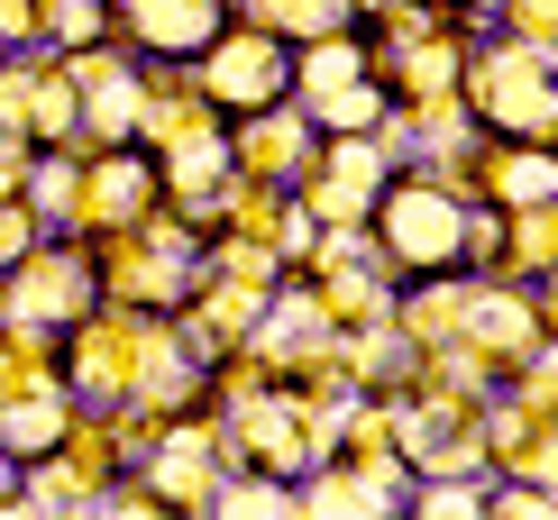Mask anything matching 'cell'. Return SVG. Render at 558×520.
Listing matches in <instances>:
<instances>
[{
    "instance_id": "16",
    "label": "cell",
    "mask_w": 558,
    "mask_h": 520,
    "mask_svg": "<svg viewBox=\"0 0 558 520\" xmlns=\"http://www.w3.org/2000/svg\"><path fill=\"white\" fill-rule=\"evenodd\" d=\"M166 493H183V503H211V438H174V457H166Z\"/></svg>"
},
{
    "instance_id": "2",
    "label": "cell",
    "mask_w": 558,
    "mask_h": 520,
    "mask_svg": "<svg viewBox=\"0 0 558 520\" xmlns=\"http://www.w3.org/2000/svg\"><path fill=\"white\" fill-rule=\"evenodd\" d=\"M385 247L403 265H449L468 247V210L439 193V183H403V193H385Z\"/></svg>"
},
{
    "instance_id": "25",
    "label": "cell",
    "mask_w": 558,
    "mask_h": 520,
    "mask_svg": "<svg viewBox=\"0 0 558 520\" xmlns=\"http://www.w3.org/2000/svg\"><path fill=\"white\" fill-rule=\"evenodd\" d=\"M476 10H504V0H476Z\"/></svg>"
},
{
    "instance_id": "6",
    "label": "cell",
    "mask_w": 558,
    "mask_h": 520,
    "mask_svg": "<svg viewBox=\"0 0 558 520\" xmlns=\"http://www.w3.org/2000/svg\"><path fill=\"white\" fill-rule=\"evenodd\" d=\"M183 283H193V265H183V228L137 220L129 247H120V293L129 301H183Z\"/></svg>"
},
{
    "instance_id": "10",
    "label": "cell",
    "mask_w": 558,
    "mask_h": 520,
    "mask_svg": "<svg viewBox=\"0 0 558 520\" xmlns=\"http://www.w3.org/2000/svg\"><path fill=\"white\" fill-rule=\"evenodd\" d=\"M302 156H312V120L302 110H284V120H266L247 128V147H239V164H247V183H275V174H302Z\"/></svg>"
},
{
    "instance_id": "14",
    "label": "cell",
    "mask_w": 558,
    "mask_h": 520,
    "mask_svg": "<svg viewBox=\"0 0 558 520\" xmlns=\"http://www.w3.org/2000/svg\"><path fill=\"white\" fill-rule=\"evenodd\" d=\"M357 0H257V28H284V37H339Z\"/></svg>"
},
{
    "instance_id": "3",
    "label": "cell",
    "mask_w": 558,
    "mask_h": 520,
    "mask_svg": "<svg viewBox=\"0 0 558 520\" xmlns=\"http://www.w3.org/2000/svg\"><path fill=\"white\" fill-rule=\"evenodd\" d=\"M19 283H10V293H0V311H10L19 329H56V320H83L92 311V265H83V256H19V265H10Z\"/></svg>"
},
{
    "instance_id": "22",
    "label": "cell",
    "mask_w": 558,
    "mask_h": 520,
    "mask_svg": "<svg viewBox=\"0 0 558 520\" xmlns=\"http://www.w3.org/2000/svg\"><path fill=\"white\" fill-rule=\"evenodd\" d=\"M37 210L46 220H74V174L64 164H37Z\"/></svg>"
},
{
    "instance_id": "4",
    "label": "cell",
    "mask_w": 558,
    "mask_h": 520,
    "mask_svg": "<svg viewBox=\"0 0 558 520\" xmlns=\"http://www.w3.org/2000/svg\"><path fill=\"white\" fill-rule=\"evenodd\" d=\"M275 91H284V46H275V28H247V37H220L211 46V64H202V101L266 110Z\"/></svg>"
},
{
    "instance_id": "20",
    "label": "cell",
    "mask_w": 558,
    "mask_h": 520,
    "mask_svg": "<svg viewBox=\"0 0 558 520\" xmlns=\"http://www.w3.org/2000/svg\"><path fill=\"white\" fill-rule=\"evenodd\" d=\"M422 511H439V520H468V511H485V493H476V484H449V475H439V484H422Z\"/></svg>"
},
{
    "instance_id": "1",
    "label": "cell",
    "mask_w": 558,
    "mask_h": 520,
    "mask_svg": "<svg viewBox=\"0 0 558 520\" xmlns=\"http://www.w3.org/2000/svg\"><path fill=\"white\" fill-rule=\"evenodd\" d=\"M468 91L485 101V120H504V128H522V137H558V91L541 74V55L531 46H513V55H485Z\"/></svg>"
},
{
    "instance_id": "12",
    "label": "cell",
    "mask_w": 558,
    "mask_h": 520,
    "mask_svg": "<svg viewBox=\"0 0 558 520\" xmlns=\"http://www.w3.org/2000/svg\"><path fill=\"white\" fill-rule=\"evenodd\" d=\"M74 83L92 91V137H120V128L137 120V83H129L110 55H83V64H74Z\"/></svg>"
},
{
    "instance_id": "21",
    "label": "cell",
    "mask_w": 558,
    "mask_h": 520,
    "mask_svg": "<svg viewBox=\"0 0 558 520\" xmlns=\"http://www.w3.org/2000/svg\"><path fill=\"white\" fill-rule=\"evenodd\" d=\"M28 247H37V220H28V210H19L10 193H0V265H19Z\"/></svg>"
},
{
    "instance_id": "19",
    "label": "cell",
    "mask_w": 558,
    "mask_h": 520,
    "mask_svg": "<svg viewBox=\"0 0 558 520\" xmlns=\"http://www.w3.org/2000/svg\"><path fill=\"white\" fill-rule=\"evenodd\" d=\"M211 511L257 520V511H302V503H284V484H239V493H211Z\"/></svg>"
},
{
    "instance_id": "24",
    "label": "cell",
    "mask_w": 558,
    "mask_h": 520,
    "mask_svg": "<svg viewBox=\"0 0 558 520\" xmlns=\"http://www.w3.org/2000/svg\"><path fill=\"white\" fill-rule=\"evenodd\" d=\"M10 183H28V147H19V128H0V193Z\"/></svg>"
},
{
    "instance_id": "11",
    "label": "cell",
    "mask_w": 558,
    "mask_h": 520,
    "mask_svg": "<svg viewBox=\"0 0 558 520\" xmlns=\"http://www.w3.org/2000/svg\"><path fill=\"white\" fill-rule=\"evenodd\" d=\"M247 430H257V457L266 466H312V411H302V401H257V411H247Z\"/></svg>"
},
{
    "instance_id": "18",
    "label": "cell",
    "mask_w": 558,
    "mask_h": 520,
    "mask_svg": "<svg viewBox=\"0 0 558 520\" xmlns=\"http://www.w3.org/2000/svg\"><path fill=\"white\" fill-rule=\"evenodd\" d=\"M504 10H513V37L531 46V55H549V46H558V0H504Z\"/></svg>"
},
{
    "instance_id": "15",
    "label": "cell",
    "mask_w": 558,
    "mask_h": 520,
    "mask_svg": "<svg viewBox=\"0 0 558 520\" xmlns=\"http://www.w3.org/2000/svg\"><path fill=\"white\" fill-rule=\"evenodd\" d=\"M495 193L522 201V210H531V201H558V164H549V156H513V164L495 156Z\"/></svg>"
},
{
    "instance_id": "8",
    "label": "cell",
    "mask_w": 558,
    "mask_h": 520,
    "mask_svg": "<svg viewBox=\"0 0 558 520\" xmlns=\"http://www.w3.org/2000/svg\"><path fill=\"white\" fill-rule=\"evenodd\" d=\"M147 201H156V174H147L137 156H110L92 183H74V220H101V228L147 220Z\"/></svg>"
},
{
    "instance_id": "17",
    "label": "cell",
    "mask_w": 558,
    "mask_h": 520,
    "mask_svg": "<svg viewBox=\"0 0 558 520\" xmlns=\"http://www.w3.org/2000/svg\"><path fill=\"white\" fill-rule=\"evenodd\" d=\"M10 511H92V484L46 466V475H28V503H10Z\"/></svg>"
},
{
    "instance_id": "23",
    "label": "cell",
    "mask_w": 558,
    "mask_h": 520,
    "mask_svg": "<svg viewBox=\"0 0 558 520\" xmlns=\"http://www.w3.org/2000/svg\"><path fill=\"white\" fill-rule=\"evenodd\" d=\"M19 37H37V0H0V46H19Z\"/></svg>"
},
{
    "instance_id": "9",
    "label": "cell",
    "mask_w": 558,
    "mask_h": 520,
    "mask_svg": "<svg viewBox=\"0 0 558 520\" xmlns=\"http://www.w3.org/2000/svg\"><path fill=\"white\" fill-rule=\"evenodd\" d=\"M129 28L156 55H193V46L220 37V0H129Z\"/></svg>"
},
{
    "instance_id": "5",
    "label": "cell",
    "mask_w": 558,
    "mask_h": 520,
    "mask_svg": "<svg viewBox=\"0 0 558 520\" xmlns=\"http://www.w3.org/2000/svg\"><path fill=\"white\" fill-rule=\"evenodd\" d=\"M357 64H366V55H348V46H330V37H320V55L302 64V120H330L339 137L376 120V83H366Z\"/></svg>"
},
{
    "instance_id": "13",
    "label": "cell",
    "mask_w": 558,
    "mask_h": 520,
    "mask_svg": "<svg viewBox=\"0 0 558 520\" xmlns=\"http://www.w3.org/2000/svg\"><path fill=\"white\" fill-rule=\"evenodd\" d=\"M403 447H412V457H422V466H430V457H439V466H468V457H476L468 420H458L449 401H430V411H412V438H403Z\"/></svg>"
},
{
    "instance_id": "7",
    "label": "cell",
    "mask_w": 558,
    "mask_h": 520,
    "mask_svg": "<svg viewBox=\"0 0 558 520\" xmlns=\"http://www.w3.org/2000/svg\"><path fill=\"white\" fill-rule=\"evenodd\" d=\"M376 183H385V156L366 147L357 128H348L339 147H330V174H320L312 193H302V210H312V220H330V228H339V220H357V210L376 201Z\"/></svg>"
}]
</instances>
